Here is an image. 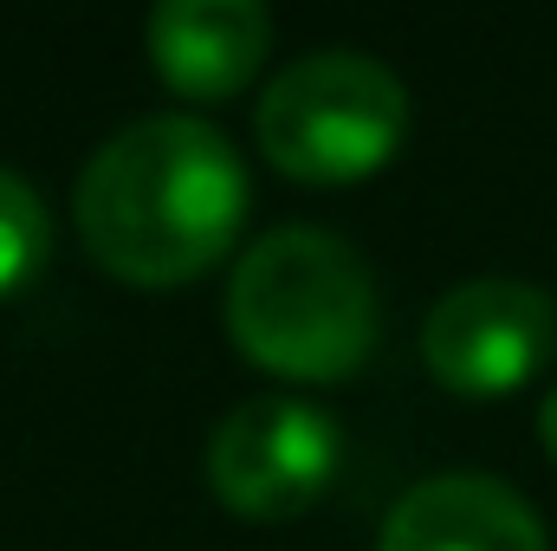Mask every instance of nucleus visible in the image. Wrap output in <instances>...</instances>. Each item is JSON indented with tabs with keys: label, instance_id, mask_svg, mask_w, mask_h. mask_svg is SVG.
I'll list each match as a JSON object with an SVG mask.
<instances>
[{
	"label": "nucleus",
	"instance_id": "nucleus-1",
	"mask_svg": "<svg viewBox=\"0 0 557 551\" xmlns=\"http://www.w3.org/2000/svg\"><path fill=\"white\" fill-rule=\"evenodd\" d=\"M253 188L240 149L195 111L124 124L78 169V234L91 260L137 285H182L208 273L247 228Z\"/></svg>",
	"mask_w": 557,
	"mask_h": 551
},
{
	"label": "nucleus",
	"instance_id": "nucleus-2",
	"mask_svg": "<svg viewBox=\"0 0 557 551\" xmlns=\"http://www.w3.org/2000/svg\"><path fill=\"white\" fill-rule=\"evenodd\" d=\"M227 331L273 377L344 383L370 364L383 331L376 273L331 228H273L227 279Z\"/></svg>",
	"mask_w": 557,
	"mask_h": 551
},
{
	"label": "nucleus",
	"instance_id": "nucleus-3",
	"mask_svg": "<svg viewBox=\"0 0 557 551\" xmlns=\"http://www.w3.org/2000/svg\"><path fill=\"white\" fill-rule=\"evenodd\" d=\"M260 156L298 182L376 175L409 137V85L350 46L305 52L253 105Z\"/></svg>",
	"mask_w": 557,
	"mask_h": 551
},
{
	"label": "nucleus",
	"instance_id": "nucleus-4",
	"mask_svg": "<svg viewBox=\"0 0 557 551\" xmlns=\"http://www.w3.org/2000/svg\"><path fill=\"white\" fill-rule=\"evenodd\" d=\"M201 467L227 513L278 526L324 500L344 467V428L305 396H253L214 421Z\"/></svg>",
	"mask_w": 557,
	"mask_h": 551
},
{
	"label": "nucleus",
	"instance_id": "nucleus-5",
	"mask_svg": "<svg viewBox=\"0 0 557 551\" xmlns=\"http://www.w3.org/2000/svg\"><path fill=\"white\" fill-rule=\"evenodd\" d=\"M557 351V298L532 279H467L421 318V364L460 396H512Z\"/></svg>",
	"mask_w": 557,
	"mask_h": 551
},
{
	"label": "nucleus",
	"instance_id": "nucleus-6",
	"mask_svg": "<svg viewBox=\"0 0 557 551\" xmlns=\"http://www.w3.org/2000/svg\"><path fill=\"white\" fill-rule=\"evenodd\" d=\"M376 551H552L539 506L493 474H434L416 480L389 519Z\"/></svg>",
	"mask_w": 557,
	"mask_h": 551
},
{
	"label": "nucleus",
	"instance_id": "nucleus-7",
	"mask_svg": "<svg viewBox=\"0 0 557 551\" xmlns=\"http://www.w3.org/2000/svg\"><path fill=\"white\" fill-rule=\"evenodd\" d=\"M143 46L169 91L234 98L273 46V13L260 0H162L143 26Z\"/></svg>",
	"mask_w": 557,
	"mask_h": 551
},
{
	"label": "nucleus",
	"instance_id": "nucleus-8",
	"mask_svg": "<svg viewBox=\"0 0 557 551\" xmlns=\"http://www.w3.org/2000/svg\"><path fill=\"white\" fill-rule=\"evenodd\" d=\"M46 260H52V215L26 175L0 169V298L33 285Z\"/></svg>",
	"mask_w": 557,
	"mask_h": 551
},
{
	"label": "nucleus",
	"instance_id": "nucleus-9",
	"mask_svg": "<svg viewBox=\"0 0 557 551\" xmlns=\"http://www.w3.org/2000/svg\"><path fill=\"white\" fill-rule=\"evenodd\" d=\"M539 441H545V454L557 461V390L545 396V409H539Z\"/></svg>",
	"mask_w": 557,
	"mask_h": 551
}]
</instances>
